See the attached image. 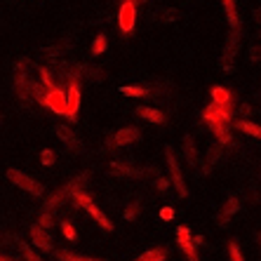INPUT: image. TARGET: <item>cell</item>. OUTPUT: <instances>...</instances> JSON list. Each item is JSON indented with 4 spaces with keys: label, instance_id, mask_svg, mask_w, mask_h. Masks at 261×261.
I'll return each mask as SVG.
<instances>
[{
    "label": "cell",
    "instance_id": "6da1fadb",
    "mask_svg": "<svg viewBox=\"0 0 261 261\" xmlns=\"http://www.w3.org/2000/svg\"><path fill=\"white\" fill-rule=\"evenodd\" d=\"M202 120L212 127V132L219 139V144H233V134L228 132V122L233 120V103L231 106L210 103V106L202 111Z\"/></svg>",
    "mask_w": 261,
    "mask_h": 261
},
{
    "label": "cell",
    "instance_id": "7a4b0ae2",
    "mask_svg": "<svg viewBox=\"0 0 261 261\" xmlns=\"http://www.w3.org/2000/svg\"><path fill=\"white\" fill-rule=\"evenodd\" d=\"M87 181H90V172H83V174H75L68 184H64V186H59V189L55 191V193L47 198V202H45V210L47 212H55L57 207L61 205L64 200H68V195L73 193V191H80V189H85Z\"/></svg>",
    "mask_w": 261,
    "mask_h": 261
},
{
    "label": "cell",
    "instance_id": "3957f363",
    "mask_svg": "<svg viewBox=\"0 0 261 261\" xmlns=\"http://www.w3.org/2000/svg\"><path fill=\"white\" fill-rule=\"evenodd\" d=\"M68 198H71V200H73V205H75V207H85L87 212L92 214V219H94V221H97V224L101 226V231H106V233H111V231H113V224H111V219L101 212V207H97V205H94V200H92V198H90V193H87L85 189L73 191V193L68 195Z\"/></svg>",
    "mask_w": 261,
    "mask_h": 261
},
{
    "label": "cell",
    "instance_id": "277c9868",
    "mask_svg": "<svg viewBox=\"0 0 261 261\" xmlns=\"http://www.w3.org/2000/svg\"><path fill=\"white\" fill-rule=\"evenodd\" d=\"M165 160H167V170H170V181L176 189L179 198H189V189H186L181 167H179V163H176V155H174V148H172V146H165Z\"/></svg>",
    "mask_w": 261,
    "mask_h": 261
},
{
    "label": "cell",
    "instance_id": "5b68a950",
    "mask_svg": "<svg viewBox=\"0 0 261 261\" xmlns=\"http://www.w3.org/2000/svg\"><path fill=\"white\" fill-rule=\"evenodd\" d=\"M7 179L14 184V186H19V189H24L29 195H33V198H43L45 195V189H43V184L36 181L33 176H29L26 172L21 170H7Z\"/></svg>",
    "mask_w": 261,
    "mask_h": 261
},
{
    "label": "cell",
    "instance_id": "8992f818",
    "mask_svg": "<svg viewBox=\"0 0 261 261\" xmlns=\"http://www.w3.org/2000/svg\"><path fill=\"white\" fill-rule=\"evenodd\" d=\"M238 47H240V31H228V38H226V45L224 49H221V59H219V64H221V68L224 71H231L233 64H236V57H238Z\"/></svg>",
    "mask_w": 261,
    "mask_h": 261
},
{
    "label": "cell",
    "instance_id": "52a82bcc",
    "mask_svg": "<svg viewBox=\"0 0 261 261\" xmlns=\"http://www.w3.org/2000/svg\"><path fill=\"white\" fill-rule=\"evenodd\" d=\"M134 26H137V5H134V0H125L118 10V29H120V33L129 36Z\"/></svg>",
    "mask_w": 261,
    "mask_h": 261
},
{
    "label": "cell",
    "instance_id": "ba28073f",
    "mask_svg": "<svg viewBox=\"0 0 261 261\" xmlns=\"http://www.w3.org/2000/svg\"><path fill=\"white\" fill-rule=\"evenodd\" d=\"M66 120L75 122L78 120V111H80V83L78 80H68L66 85Z\"/></svg>",
    "mask_w": 261,
    "mask_h": 261
},
{
    "label": "cell",
    "instance_id": "9c48e42d",
    "mask_svg": "<svg viewBox=\"0 0 261 261\" xmlns=\"http://www.w3.org/2000/svg\"><path fill=\"white\" fill-rule=\"evenodd\" d=\"M45 109L55 111L57 116H66V92H64V87H52V90H47V94H45Z\"/></svg>",
    "mask_w": 261,
    "mask_h": 261
},
{
    "label": "cell",
    "instance_id": "30bf717a",
    "mask_svg": "<svg viewBox=\"0 0 261 261\" xmlns=\"http://www.w3.org/2000/svg\"><path fill=\"white\" fill-rule=\"evenodd\" d=\"M137 139H141V129L139 127H122L120 132H116L113 137L106 139V146H109V148H118V146H127Z\"/></svg>",
    "mask_w": 261,
    "mask_h": 261
},
{
    "label": "cell",
    "instance_id": "8fae6325",
    "mask_svg": "<svg viewBox=\"0 0 261 261\" xmlns=\"http://www.w3.org/2000/svg\"><path fill=\"white\" fill-rule=\"evenodd\" d=\"M111 172L116 176H127V179H144V176H151L153 170L151 167H132V165H125V163H111Z\"/></svg>",
    "mask_w": 261,
    "mask_h": 261
},
{
    "label": "cell",
    "instance_id": "7c38bea8",
    "mask_svg": "<svg viewBox=\"0 0 261 261\" xmlns=\"http://www.w3.org/2000/svg\"><path fill=\"white\" fill-rule=\"evenodd\" d=\"M55 132H57V137L68 146V151L71 153H83V141L78 139V134L73 132L71 127H66V125H57Z\"/></svg>",
    "mask_w": 261,
    "mask_h": 261
},
{
    "label": "cell",
    "instance_id": "4fadbf2b",
    "mask_svg": "<svg viewBox=\"0 0 261 261\" xmlns=\"http://www.w3.org/2000/svg\"><path fill=\"white\" fill-rule=\"evenodd\" d=\"M29 233H31V243L36 245V247H40V249H45V252H52V236H49V231H45V228H40V226H31L29 228Z\"/></svg>",
    "mask_w": 261,
    "mask_h": 261
},
{
    "label": "cell",
    "instance_id": "5bb4252c",
    "mask_svg": "<svg viewBox=\"0 0 261 261\" xmlns=\"http://www.w3.org/2000/svg\"><path fill=\"white\" fill-rule=\"evenodd\" d=\"M238 210H240V200H238V198H228V200L221 205V210L217 212V224L219 226H226Z\"/></svg>",
    "mask_w": 261,
    "mask_h": 261
},
{
    "label": "cell",
    "instance_id": "9a60e30c",
    "mask_svg": "<svg viewBox=\"0 0 261 261\" xmlns=\"http://www.w3.org/2000/svg\"><path fill=\"white\" fill-rule=\"evenodd\" d=\"M221 7H224V14H226L228 26H231L233 31H240V14H238L236 0H221Z\"/></svg>",
    "mask_w": 261,
    "mask_h": 261
},
{
    "label": "cell",
    "instance_id": "2e32d148",
    "mask_svg": "<svg viewBox=\"0 0 261 261\" xmlns=\"http://www.w3.org/2000/svg\"><path fill=\"white\" fill-rule=\"evenodd\" d=\"M181 148H184V158H186V163H189L191 167H195V165H198V148H195V139L191 137V134H184Z\"/></svg>",
    "mask_w": 261,
    "mask_h": 261
},
{
    "label": "cell",
    "instance_id": "e0dca14e",
    "mask_svg": "<svg viewBox=\"0 0 261 261\" xmlns=\"http://www.w3.org/2000/svg\"><path fill=\"white\" fill-rule=\"evenodd\" d=\"M134 113H137L141 120H146V122H155V125L165 122V113H163V111L151 109V106H139V109L134 111Z\"/></svg>",
    "mask_w": 261,
    "mask_h": 261
},
{
    "label": "cell",
    "instance_id": "ac0fdd59",
    "mask_svg": "<svg viewBox=\"0 0 261 261\" xmlns=\"http://www.w3.org/2000/svg\"><path fill=\"white\" fill-rule=\"evenodd\" d=\"M210 94H212V103H219V106H231L233 103L231 90H226L224 85H214Z\"/></svg>",
    "mask_w": 261,
    "mask_h": 261
},
{
    "label": "cell",
    "instance_id": "d6986e66",
    "mask_svg": "<svg viewBox=\"0 0 261 261\" xmlns=\"http://www.w3.org/2000/svg\"><path fill=\"white\" fill-rule=\"evenodd\" d=\"M68 47H71V45L68 43H64V40H61V43H57V45H49V47H43V57L45 59H52V61H57L59 59V57H64L68 52Z\"/></svg>",
    "mask_w": 261,
    "mask_h": 261
},
{
    "label": "cell",
    "instance_id": "ffe728a7",
    "mask_svg": "<svg viewBox=\"0 0 261 261\" xmlns=\"http://www.w3.org/2000/svg\"><path fill=\"white\" fill-rule=\"evenodd\" d=\"M221 155H224V148H221V146H212V148L207 151V160H205V165H202V172L210 174V172H212V165H217L219 160H221Z\"/></svg>",
    "mask_w": 261,
    "mask_h": 261
},
{
    "label": "cell",
    "instance_id": "44dd1931",
    "mask_svg": "<svg viewBox=\"0 0 261 261\" xmlns=\"http://www.w3.org/2000/svg\"><path fill=\"white\" fill-rule=\"evenodd\" d=\"M176 243H179V247H181V252L186 254L189 261H200L198 259V252H195V243L191 238H176Z\"/></svg>",
    "mask_w": 261,
    "mask_h": 261
},
{
    "label": "cell",
    "instance_id": "7402d4cb",
    "mask_svg": "<svg viewBox=\"0 0 261 261\" xmlns=\"http://www.w3.org/2000/svg\"><path fill=\"white\" fill-rule=\"evenodd\" d=\"M55 256H57V261H101V259H92V256L75 254V252H71V249H57Z\"/></svg>",
    "mask_w": 261,
    "mask_h": 261
},
{
    "label": "cell",
    "instance_id": "603a6c76",
    "mask_svg": "<svg viewBox=\"0 0 261 261\" xmlns=\"http://www.w3.org/2000/svg\"><path fill=\"white\" fill-rule=\"evenodd\" d=\"M231 122H233V127L236 129H240V132H245V134H252L254 139L261 137L259 125H254V122H249V120H231Z\"/></svg>",
    "mask_w": 261,
    "mask_h": 261
},
{
    "label": "cell",
    "instance_id": "cb8c5ba5",
    "mask_svg": "<svg viewBox=\"0 0 261 261\" xmlns=\"http://www.w3.org/2000/svg\"><path fill=\"white\" fill-rule=\"evenodd\" d=\"M155 17H158L163 24H174V21H179V19H181V12H179L176 7H165V10H160Z\"/></svg>",
    "mask_w": 261,
    "mask_h": 261
},
{
    "label": "cell",
    "instance_id": "d4e9b609",
    "mask_svg": "<svg viewBox=\"0 0 261 261\" xmlns=\"http://www.w3.org/2000/svg\"><path fill=\"white\" fill-rule=\"evenodd\" d=\"M165 256H167V249L165 247H153L148 252H144L137 261H165Z\"/></svg>",
    "mask_w": 261,
    "mask_h": 261
},
{
    "label": "cell",
    "instance_id": "484cf974",
    "mask_svg": "<svg viewBox=\"0 0 261 261\" xmlns=\"http://www.w3.org/2000/svg\"><path fill=\"white\" fill-rule=\"evenodd\" d=\"M120 94H125V97H148V90L144 85H125L120 87Z\"/></svg>",
    "mask_w": 261,
    "mask_h": 261
},
{
    "label": "cell",
    "instance_id": "4316f807",
    "mask_svg": "<svg viewBox=\"0 0 261 261\" xmlns=\"http://www.w3.org/2000/svg\"><path fill=\"white\" fill-rule=\"evenodd\" d=\"M106 47H109V38H106V36L101 33V36L94 38V43H92L90 52H92L94 57H99V55H103V52H106Z\"/></svg>",
    "mask_w": 261,
    "mask_h": 261
},
{
    "label": "cell",
    "instance_id": "83f0119b",
    "mask_svg": "<svg viewBox=\"0 0 261 261\" xmlns=\"http://www.w3.org/2000/svg\"><path fill=\"white\" fill-rule=\"evenodd\" d=\"M38 75H40V85L45 87V90H52L55 87V80H52V71L45 66H38Z\"/></svg>",
    "mask_w": 261,
    "mask_h": 261
},
{
    "label": "cell",
    "instance_id": "f1b7e54d",
    "mask_svg": "<svg viewBox=\"0 0 261 261\" xmlns=\"http://www.w3.org/2000/svg\"><path fill=\"white\" fill-rule=\"evenodd\" d=\"M52 224H55V212L43 210V212H40V219H38V226H40V228H45V231H49V228H52Z\"/></svg>",
    "mask_w": 261,
    "mask_h": 261
},
{
    "label": "cell",
    "instance_id": "f546056e",
    "mask_svg": "<svg viewBox=\"0 0 261 261\" xmlns=\"http://www.w3.org/2000/svg\"><path fill=\"white\" fill-rule=\"evenodd\" d=\"M61 233H64V238H66V240H71V243L78 238V233H75V228H73V224L68 221V219H64V221H61Z\"/></svg>",
    "mask_w": 261,
    "mask_h": 261
},
{
    "label": "cell",
    "instance_id": "4dcf8cb0",
    "mask_svg": "<svg viewBox=\"0 0 261 261\" xmlns=\"http://www.w3.org/2000/svg\"><path fill=\"white\" fill-rule=\"evenodd\" d=\"M228 259H231V261H245L243 252H240V245H238L236 240H231V243H228Z\"/></svg>",
    "mask_w": 261,
    "mask_h": 261
},
{
    "label": "cell",
    "instance_id": "1f68e13d",
    "mask_svg": "<svg viewBox=\"0 0 261 261\" xmlns=\"http://www.w3.org/2000/svg\"><path fill=\"white\" fill-rule=\"evenodd\" d=\"M19 249H21V254H24V259L26 261H43L40 256L33 252V247L31 245H26V243H19Z\"/></svg>",
    "mask_w": 261,
    "mask_h": 261
},
{
    "label": "cell",
    "instance_id": "d6a6232c",
    "mask_svg": "<svg viewBox=\"0 0 261 261\" xmlns=\"http://www.w3.org/2000/svg\"><path fill=\"white\" fill-rule=\"evenodd\" d=\"M139 212H141V205H139V202H129L127 210H125V219H127V221H134Z\"/></svg>",
    "mask_w": 261,
    "mask_h": 261
},
{
    "label": "cell",
    "instance_id": "836d02e7",
    "mask_svg": "<svg viewBox=\"0 0 261 261\" xmlns=\"http://www.w3.org/2000/svg\"><path fill=\"white\" fill-rule=\"evenodd\" d=\"M55 160H57V155H55V151H52V148H45V151L40 153V163H43L45 167L55 165Z\"/></svg>",
    "mask_w": 261,
    "mask_h": 261
},
{
    "label": "cell",
    "instance_id": "e575fe53",
    "mask_svg": "<svg viewBox=\"0 0 261 261\" xmlns=\"http://www.w3.org/2000/svg\"><path fill=\"white\" fill-rule=\"evenodd\" d=\"M155 186H158L160 193H165V191H167V186H170V181H167V179H163V176H158V179H155Z\"/></svg>",
    "mask_w": 261,
    "mask_h": 261
},
{
    "label": "cell",
    "instance_id": "d590c367",
    "mask_svg": "<svg viewBox=\"0 0 261 261\" xmlns=\"http://www.w3.org/2000/svg\"><path fill=\"white\" fill-rule=\"evenodd\" d=\"M160 217H163L165 221H167V219H172V217H174V210H170V207H165L163 212H160Z\"/></svg>",
    "mask_w": 261,
    "mask_h": 261
},
{
    "label": "cell",
    "instance_id": "8d00e7d4",
    "mask_svg": "<svg viewBox=\"0 0 261 261\" xmlns=\"http://www.w3.org/2000/svg\"><path fill=\"white\" fill-rule=\"evenodd\" d=\"M249 59L259 61V47H256V45H254V47H249Z\"/></svg>",
    "mask_w": 261,
    "mask_h": 261
},
{
    "label": "cell",
    "instance_id": "74e56055",
    "mask_svg": "<svg viewBox=\"0 0 261 261\" xmlns=\"http://www.w3.org/2000/svg\"><path fill=\"white\" fill-rule=\"evenodd\" d=\"M240 113H243V116H249V113H252V106H249V103H243V106H240Z\"/></svg>",
    "mask_w": 261,
    "mask_h": 261
},
{
    "label": "cell",
    "instance_id": "f35d334b",
    "mask_svg": "<svg viewBox=\"0 0 261 261\" xmlns=\"http://www.w3.org/2000/svg\"><path fill=\"white\" fill-rule=\"evenodd\" d=\"M0 261H10V256H0Z\"/></svg>",
    "mask_w": 261,
    "mask_h": 261
},
{
    "label": "cell",
    "instance_id": "ab89813d",
    "mask_svg": "<svg viewBox=\"0 0 261 261\" xmlns=\"http://www.w3.org/2000/svg\"><path fill=\"white\" fill-rule=\"evenodd\" d=\"M10 261H19V259H10Z\"/></svg>",
    "mask_w": 261,
    "mask_h": 261
},
{
    "label": "cell",
    "instance_id": "60d3db41",
    "mask_svg": "<svg viewBox=\"0 0 261 261\" xmlns=\"http://www.w3.org/2000/svg\"><path fill=\"white\" fill-rule=\"evenodd\" d=\"M0 122H3V116H0Z\"/></svg>",
    "mask_w": 261,
    "mask_h": 261
}]
</instances>
